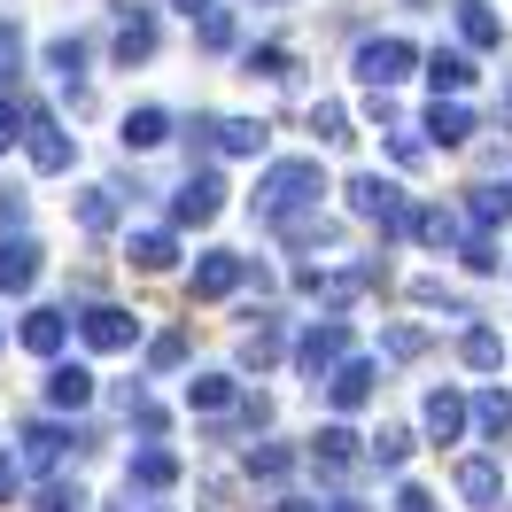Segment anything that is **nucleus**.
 <instances>
[{"label": "nucleus", "mask_w": 512, "mask_h": 512, "mask_svg": "<svg viewBox=\"0 0 512 512\" xmlns=\"http://www.w3.org/2000/svg\"><path fill=\"white\" fill-rule=\"evenodd\" d=\"M63 427H47V419H32V427H24V458H32V466H63Z\"/></svg>", "instance_id": "obj_21"}, {"label": "nucleus", "mask_w": 512, "mask_h": 512, "mask_svg": "<svg viewBox=\"0 0 512 512\" xmlns=\"http://www.w3.org/2000/svg\"><path fill=\"white\" fill-rule=\"evenodd\" d=\"M249 70L256 78H288V47H249Z\"/></svg>", "instance_id": "obj_37"}, {"label": "nucleus", "mask_w": 512, "mask_h": 512, "mask_svg": "<svg viewBox=\"0 0 512 512\" xmlns=\"http://www.w3.org/2000/svg\"><path fill=\"white\" fill-rule=\"evenodd\" d=\"M388 156H396V163H404V171H412V163H419V156H427V148H419L412 132H396V140H388Z\"/></svg>", "instance_id": "obj_44"}, {"label": "nucleus", "mask_w": 512, "mask_h": 512, "mask_svg": "<svg viewBox=\"0 0 512 512\" xmlns=\"http://www.w3.org/2000/svg\"><path fill=\"white\" fill-rule=\"evenodd\" d=\"M505 125H512V86H505Z\"/></svg>", "instance_id": "obj_48"}, {"label": "nucleus", "mask_w": 512, "mask_h": 512, "mask_svg": "<svg viewBox=\"0 0 512 512\" xmlns=\"http://www.w3.org/2000/svg\"><path fill=\"white\" fill-rule=\"evenodd\" d=\"M218 148H225V156H264V125H256V117H225Z\"/></svg>", "instance_id": "obj_22"}, {"label": "nucleus", "mask_w": 512, "mask_h": 512, "mask_svg": "<svg viewBox=\"0 0 512 512\" xmlns=\"http://www.w3.org/2000/svg\"><path fill=\"white\" fill-rule=\"evenodd\" d=\"M288 466H295V450H280V443L249 450V474H256V481H280V474H288Z\"/></svg>", "instance_id": "obj_33"}, {"label": "nucleus", "mask_w": 512, "mask_h": 512, "mask_svg": "<svg viewBox=\"0 0 512 512\" xmlns=\"http://www.w3.org/2000/svg\"><path fill=\"white\" fill-rule=\"evenodd\" d=\"M350 210H357V218H381V233H412L404 194L388 187V179H373V171H357V179H350Z\"/></svg>", "instance_id": "obj_4"}, {"label": "nucleus", "mask_w": 512, "mask_h": 512, "mask_svg": "<svg viewBox=\"0 0 512 512\" xmlns=\"http://www.w3.org/2000/svg\"><path fill=\"white\" fill-rule=\"evenodd\" d=\"M47 404H55V412H86V404H94V373H86V365H55V373H47Z\"/></svg>", "instance_id": "obj_10"}, {"label": "nucleus", "mask_w": 512, "mask_h": 512, "mask_svg": "<svg viewBox=\"0 0 512 512\" xmlns=\"http://www.w3.org/2000/svg\"><path fill=\"white\" fill-rule=\"evenodd\" d=\"M427 435H435V443H458V435H466V396H450V388H435V396H427Z\"/></svg>", "instance_id": "obj_14"}, {"label": "nucleus", "mask_w": 512, "mask_h": 512, "mask_svg": "<svg viewBox=\"0 0 512 512\" xmlns=\"http://www.w3.org/2000/svg\"><path fill=\"white\" fill-rule=\"evenodd\" d=\"M117 512H132V505H117ZM140 512H171V505H140Z\"/></svg>", "instance_id": "obj_47"}, {"label": "nucleus", "mask_w": 512, "mask_h": 512, "mask_svg": "<svg viewBox=\"0 0 512 512\" xmlns=\"http://www.w3.org/2000/svg\"><path fill=\"white\" fill-rule=\"evenodd\" d=\"M16 70H24V32L0 24V78H16Z\"/></svg>", "instance_id": "obj_36"}, {"label": "nucleus", "mask_w": 512, "mask_h": 512, "mask_svg": "<svg viewBox=\"0 0 512 512\" xmlns=\"http://www.w3.org/2000/svg\"><path fill=\"white\" fill-rule=\"evenodd\" d=\"M39 512H86V489H70V481H55V489L39 497Z\"/></svg>", "instance_id": "obj_38"}, {"label": "nucleus", "mask_w": 512, "mask_h": 512, "mask_svg": "<svg viewBox=\"0 0 512 512\" xmlns=\"http://www.w3.org/2000/svg\"><path fill=\"white\" fill-rule=\"evenodd\" d=\"M311 458H319V474H350L357 466V435L350 427H319V435H311Z\"/></svg>", "instance_id": "obj_17"}, {"label": "nucleus", "mask_w": 512, "mask_h": 512, "mask_svg": "<svg viewBox=\"0 0 512 512\" xmlns=\"http://www.w3.org/2000/svg\"><path fill=\"white\" fill-rule=\"evenodd\" d=\"M272 233H280V241H295V249H311V241H334V225H326L319 210H295V218H280Z\"/></svg>", "instance_id": "obj_26"}, {"label": "nucleus", "mask_w": 512, "mask_h": 512, "mask_svg": "<svg viewBox=\"0 0 512 512\" xmlns=\"http://www.w3.org/2000/svg\"><path fill=\"white\" fill-rule=\"evenodd\" d=\"M334 512H373V505H334Z\"/></svg>", "instance_id": "obj_49"}, {"label": "nucleus", "mask_w": 512, "mask_h": 512, "mask_svg": "<svg viewBox=\"0 0 512 512\" xmlns=\"http://www.w3.org/2000/svg\"><path fill=\"white\" fill-rule=\"evenodd\" d=\"M39 280V241H0V295H24Z\"/></svg>", "instance_id": "obj_11"}, {"label": "nucleus", "mask_w": 512, "mask_h": 512, "mask_svg": "<svg viewBox=\"0 0 512 512\" xmlns=\"http://www.w3.org/2000/svg\"><path fill=\"white\" fill-rule=\"evenodd\" d=\"M388 350H396V357H419V350H427V326H396V334H388Z\"/></svg>", "instance_id": "obj_41"}, {"label": "nucleus", "mask_w": 512, "mask_h": 512, "mask_svg": "<svg viewBox=\"0 0 512 512\" xmlns=\"http://www.w3.org/2000/svg\"><path fill=\"white\" fill-rule=\"evenodd\" d=\"M78 225H86V233H109V225H117V194L86 187V194H78Z\"/></svg>", "instance_id": "obj_30"}, {"label": "nucleus", "mask_w": 512, "mask_h": 512, "mask_svg": "<svg viewBox=\"0 0 512 512\" xmlns=\"http://www.w3.org/2000/svg\"><path fill=\"white\" fill-rule=\"evenodd\" d=\"M63 342H70V311H47V303L24 311V350H32V357H55Z\"/></svg>", "instance_id": "obj_9"}, {"label": "nucleus", "mask_w": 512, "mask_h": 512, "mask_svg": "<svg viewBox=\"0 0 512 512\" xmlns=\"http://www.w3.org/2000/svg\"><path fill=\"white\" fill-rule=\"evenodd\" d=\"M458 357H466V365H474V373H497V365H505V342H497V334H489V326H474V334H466V342H458Z\"/></svg>", "instance_id": "obj_28"}, {"label": "nucleus", "mask_w": 512, "mask_h": 512, "mask_svg": "<svg viewBox=\"0 0 512 512\" xmlns=\"http://www.w3.org/2000/svg\"><path fill=\"white\" fill-rule=\"evenodd\" d=\"M427 78H435V101H458L466 94V86H474V63H466V55H458V47H435V55H427Z\"/></svg>", "instance_id": "obj_15"}, {"label": "nucleus", "mask_w": 512, "mask_h": 512, "mask_svg": "<svg viewBox=\"0 0 512 512\" xmlns=\"http://www.w3.org/2000/svg\"><path fill=\"white\" fill-rule=\"evenodd\" d=\"M458 497H466V505H497V497H505V474H497L489 458H458Z\"/></svg>", "instance_id": "obj_12"}, {"label": "nucleus", "mask_w": 512, "mask_h": 512, "mask_svg": "<svg viewBox=\"0 0 512 512\" xmlns=\"http://www.w3.org/2000/svg\"><path fill=\"white\" fill-rule=\"evenodd\" d=\"M474 419H481V435H512V396H505V388H481Z\"/></svg>", "instance_id": "obj_29"}, {"label": "nucleus", "mask_w": 512, "mask_h": 512, "mask_svg": "<svg viewBox=\"0 0 512 512\" xmlns=\"http://www.w3.org/2000/svg\"><path fill=\"white\" fill-rule=\"evenodd\" d=\"M373 458H381V466H404V458H412V435H404V427H381V435H373Z\"/></svg>", "instance_id": "obj_35"}, {"label": "nucleus", "mask_w": 512, "mask_h": 512, "mask_svg": "<svg viewBox=\"0 0 512 512\" xmlns=\"http://www.w3.org/2000/svg\"><path fill=\"white\" fill-rule=\"evenodd\" d=\"M412 241H427V249H450V241H458V218H450V210H412Z\"/></svg>", "instance_id": "obj_31"}, {"label": "nucleus", "mask_w": 512, "mask_h": 512, "mask_svg": "<svg viewBox=\"0 0 512 512\" xmlns=\"http://www.w3.org/2000/svg\"><path fill=\"white\" fill-rule=\"evenodd\" d=\"M326 396H334V412H357V404L373 396V357H350V365L326 381Z\"/></svg>", "instance_id": "obj_13"}, {"label": "nucleus", "mask_w": 512, "mask_h": 512, "mask_svg": "<svg viewBox=\"0 0 512 512\" xmlns=\"http://www.w3.org/2000/svg\"><path fill=\"white\" fill-rule=\"evenodd\" d=\"M280 512H311V505H280Z\"/></svg>", "instance_id": "obj_51"}, {"label": "nucleus", "mask_w": 512, "mask_h": 512, "mask_svg": "<svg viewBox=\"0 0 512 512\" xmlns=\"http://www.w3.org/2000/svg\"><path fill=\"white\" fill-rule=\"evenodd\" d=\"M16 489H24V466H16V458H0V505H8Z\"/></svg>", "instance_id": "obj_46"}, {"label": "nucleus", "mask_w": 512, "mask_h": 512, "mask_svg": "<svg viewBox=\"0 0 512 512\" xmlns=\"http://www.w3.org/2000/svg\"><path fill=\"white\" fill-rule=\"evenodd\" d=\"M171 140V117L163 109H132L125 117V148H163Z\"/></svg>", "instance_id": "obj_24"}, {"label": "nucleus", "mask_w": 512, "mask_h": 512, "mask_svg": "<svg viewBox=\"0 0 512 512\" xmlns=\"http://www.w3.org/2000/svg\"><path fill=\"white\" fill-rule=\"evenodd\" d=\"M148 357H156V365H179V357H187V334H163V342H156Z\"/></svg>", "instance_id": "obj_45"}, {"label": "nucleus", "mask_w": 512, "mask_h": 512, "mask_svg": "<svg viewBox=\"0 0 512 512\" xmlns=\"http://www.w3.org/2000/svg\"><path fill=\"white\" fill-rule=\"evenodd\" d=\"M458 39L466 47H505V24L489 16V0H458Z\"/></svg>", "instance_id": "obj_18"}, {"label": "nucleus", "mask_w": 512, "mask_h": 512, "mask_svg": "<svg viewBox=\"0 0 512 512\" xmlns=\"http://www.w3.org/2000/svg\"><path fill=\"white\" fill-rule=\"evenodd\" d=\"M489 225H512V187H481L474 194V233H489Z\"/></svg>", "instance_id": "obj_32"}, {"label": "nucleus", "mask_w": 512, "mask_h": 512, "mask_svg": "<svg viewBox=\"0 0 512 512\" xmlns=\"http://www.w3.org/2000/svg\"><path fill=\"white\" fill-rule=\"evenodd\" d=\"M311 132H319V140H350V117H342V101H319V109H311Z\"/></svg>", "instance_id": "obj_34"}, {"label": "nucleus", "mask_w": 512, "mask_h": 512, "mask_svg": "<svg viewBox=\"0 0 512 512\" xmlns=\"http://www.w3.org/2000/svg\"><path fill=\"white\" fill-rule=\"evenodd\" d=\"M24 156H32V171H70V156H78V140H70L55 117H32V140H24Z\"/></svg>", "instance_id": "obj_8"}, {"label": "nucleus", "mask_w": 512, "mask_h": 512, "mask_svg": "<svg viewBox=\"0 0 512 512\" xmlns=\"http://www.w3.org/2000/svg\"><path fill=\"white\" fill-rule=\"evenodd\" d=\"M412 39H365V47H357V78H365V86H373V94H388V86H404V78H412Z\"/></svg>", "instance_id": "obj_2"}, {"label": "nucleus", "mask_w": 512, "mask_h": 512, "mask_svg": "<svg viewBox=\"0 0 512 512\" xmlns=\"http://www.w3.org/2000/svg\"><path fill=\"white\" fill-rule=\"evenodd\" d=\"M78 334H86V350H132V342H140V319L117 311V303H94V311L78 319Z\"/></svg>", "instance_id": "obj_5"}, {"label": "nucleus", "mask_w": 512, "mask_h": 512, "mask_svg": "<svg viewBox=\"0 0 512 512\" xmlns=\"http://www.w3.org/2000/svg\"><path fill=\"white\" fill-rule=\"evenodd\" d=\"M179 8H210V0H179Z\"/></svg>", "instance_id": "obj_50"}, {"label": "nucleus", "mask_w": 512, "mask_h": 512, "mask_svg": "<svg viewBox=\"0 0 512 512\" xmlns=\"http://www.w3.org/2000/svg\"><path fill=\"white\" fill-rule=\"evenodd\" d=\"M47 70L63 78V94H78V70H86V39H55V47H47Z\"/></svg>", "instance_id": "obj_27"}, {"label": "nucleus", "mask_w": 512, "mask_h": 512, "mask_svg": "<svg viewBox=\"0 0 512 512\" xmlns=\"http://www.w3.org/2000/svg\"><path fill=\"white\" fill-rule=\"evenodd\" d=\"M427 132H435V148H466V140H474L466 101H435V109H427Z\"/></svg>", "instance_id": "obj_19"}, {"label": "nucleus", "mask_w": 512, "mask_h": 512, "mask_svg": "<svg viewBox=\"0 0 512 512\" xmlns=\"http://www.w3.org/2000/svg\"><path fill=\"white\" fill-rule=\"evenodd\" d=\"M125 256L140 264V272H171V256H179V241H171V233H132V241H125Z\"/></svg>", "instance_id": "obj_20"}, {"label": "nucleus", "mask_w": 512, "mask_h": 512, "mask_svg": "<svg viewBox=\"0 0 512 512\" xmlns=\"http://www.w3.org/2000/svg\"><path fill=\"white\" fill-rule=\"evenodd\" d=\"M218 210H225V179H218V171H194L187 187L171 194V218H179V225H210Z\"/></svg>", "instance_id": "obj_6"}, {"label": "nucleus", "mask_w": 512, "mask_h": 512, "mask_svg": "<svg viewBox=\"0 0 512 512\" xmlns=\"http://www.w3.org/2000/svg\"><path fill=\"white\" fill-rule=\"evenodd\" d=\"M295 365L311 373V381H334L342 365H350V326L342 319H326V326H311L303 342H295Z\"/></svg>", "instance_id": "obj_3"}, {"label": "nucleus", "mask_w": 512, "mask_h": 512, "mask_svg": "<svg viewBox=\"0 0 512 512\" xmlns=\"http://www.w3.org/2000/svg\"><path fill=\"white\" fill-rule=\"evenodd\" d=\"M319 194H326L319 156H295V163H272V171L256 179V210L280 225V218H295V210H319Z\"/></svg>", "instance_id": "obj_1"}, {"label": "nucleus", "mask_w": 512, "mask_h": 512, "mask_svg": "<svg viewBox=\"0 0 512 512\" xmlns=\"http://www.w3.org/2000/svg\"><path fill=\"white\" fill-rule=\"evenodd\" d=\"M16 140H32V125H24L16 101H0V148H16Z\"/></svg>", "instance_id": "obj_39"}, {"label": "nucleus", "mask_w": 512, "mask_h": 512, "mask_svg": "<svg viewBox=\"0 0 512 512\" xmlns=\"http://www.w3.org/2000/svg\"><path fill=\"white\" fill-rule=\"evenodd\" d=\"M466 264H474V272H497V241H489V233H474V241H466Z\"/></svg>", "instance_id": "obj_42"}, {"label": "nucleus", "mask_w": 512, "mask_h": 512, "mask_svg": "<svg viewBox=\"0 0 512 512\" xmlns=\"http://www.w3.org/2000/svg\"><path fill=\"white\" fill-rule=\"evenodd\" d=\"M202 47H233V16H225V8L202 16Z\"/></svg>", "instance_id": "obj_40"}, {"label": "nucleus", "mask_w": 512, "mask_h": 512, "mask_svg": "<svg viewBox=\"0 0 512 512\" xmlns=\"http://www.w3.org/2000/svg\"><path fill=\"white\" fill-rule=\"evenodd\" d=\"M241 280H249V264H241L233 249H210L202 264H194V280H187V288H194V303H218V295H233Z\"/></svg>", "instance_id": "obj_7"}, {"label": "nucleus", "mask_w": 512, "mask_h": 512, "mask_svg": "<svg viewBox=\"0 0 512 512\" xmlns=\"http://www.w3.org/2000/svg\"><path fill=\"white\" fill-rule=\"evenodd\" d=\"M125 481L132 489H171V481H179V458H171V450H132V466H125Z\"/></svg>", "instance_id": "obj_16"}, {"label": "nucleus", "mask_w": 512, "mask_h": 512, "mask_svg": "<svg viewBox=\"0 0 512 512\" xmlns=\"http://www.w3.org/2000/svg\"><path fill=\"white\" fill-rule=\"evenodd\" d=\"M233 396H241V388L225 381V373H194V381H187V404H194V412H225Z\"/></svg>", "instance_id": "obj_23"}, {"label": "nucleus", "mask_w": 512, "mask_h": 512, "mask_svg": "<svg viewBox=\"0 0 512 512\" xmlns=\"http://www.w3.org/2000/svg\"><path fill=\"white\" fill-rule=\"evenodd\" d=\"M148 55H156V24H148V16H132L125 32H117V63H148Z\"/></svg>", "instance_id": "obj_25"}, {"label": "nucleus", "mask_w": 512, "mask_h": 512, "mask_svg": "<svg viewBox=\"0 0 512 512\" xmlns=\"http://www.w3.org/2000/svg\"><path fill=\"white\" fill-rule=\"evenodd\" d=\"M241 357H249V365H272V357H280V334H272V326L249 334V350H241Z\"/></svg>", "instance_id": "obj_43"}]
</instances>
